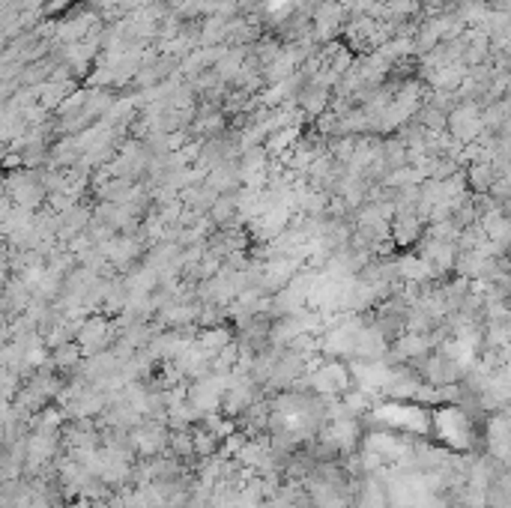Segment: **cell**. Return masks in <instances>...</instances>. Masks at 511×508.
Masks as SVG:
<instances>
[{"label":"cell","mask_w":511,"mask_h":508,"mask_svg":"<svg viewBox=\"0 0 511 508\" xmlns=\"http://www.w3.org/2000/svg\"><path fill=\"white\" fill-rule=\"evenodd\" d=\"M111 326H108V320L105 317H93V320H87V323L78 329V335H75V344L81 347L84 353H102V347H108L111 344Z\"/></svg>","instance_id":"obj_1"},{"label":"cell","mask_w":511,"mask_h":508,"mask_svg":"<svg viewBox=\"0 0 511 508\" xmlns=\"http://www.w3.org/2000/svg\"><path fill=\"white\" fill-rule=\"evenodd\" d=\"M449 123H451V132H454V138L458 141H472L482 129V117H479L475 108L466 105V108H458V111L449 117Z\"/></svg>","instance_id":"obj_3"},{"label":"cell","mask_w":511,"mask_h":508,"mask_svg":"<svg viewBox=\"0 0 511 508\" xmlns=\"http://www.w3.org/2000/svg\"><path fill=\"white\" fill-rule=\"evenodd\" d=\"M153 275H155V272H153V267L144 269V278H153ZM138 278H141V275H138ZM129 284H132V287H138V290H141V287H153V281H147V284H144V281H129Z\"/></svg>","instance_id":"obj_4"},{"label":"cell","mask_w":511,"mask_h":508,"mask_svg":"<svg viewBox=\"0 0 511 508\" xmlns=\"http://www.w3.org/2000/svg\"><path fill=\"white\" fill-rule=\"evenodd\" d=\"M341 15H344V6L341 3H335V0H323V3L317 6V13H314V30H317V36H323V39L335 36V30L341 24Z\"/></svg>","instance_id":"obj_2"}]
</instances>
